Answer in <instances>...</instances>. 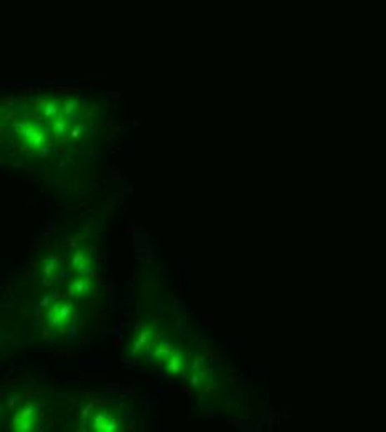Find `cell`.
Segmentation results:
<instances>
[{
  "label": "cell",
  "mask_w": 386,
  "mask_h": 432,
  "mask_svg": "<svg viewBox=\"0 0 386 432\" xmlns=\"http://www.w3.org/2000/svg\"><path fill=\"white\" fill-rule=\"evenodd\" d=\"M17 135H19L22 143L35 153L46 150L53 138L48 123L42 125L37 121H22L17 125Z\"/></svg>",
  "instance_id": "obj_1"
},
{
  "label": "cell",
  "mask_w": 386,
  "mask_h": 432,
  "mask_svg": "<svg viewBox=\"0 0 386 432\" xmlns=\"http://www.w3.org/2000/svg\"><path fill=\"white\" fill-rule=\"evenodd\" d=\"M88 429L95 432H117L124 429V421L119 411L112 406L95 407L88 417Z\"/></svg>",
  "instance_id": "obj_2"
},
{
  "label": "cell",
  "mask_w": 386,
  "mask_h": 432,
  "mask_svg": "<svg viewBox=\"0 0 386 432\" xmlns=\"http://www.w3.org/2000/svg\"><path fill=\"white\" fill-rule=\"evenodd\" d=\"M75 304L70 299H57L48 306L46 321L53 331L65 330L69 324L74 321L75 316Z\"/></svg>",
  "instance_id": "obj_3"
},
{
  "label": "cell",
  "mask_w": 386,
  "mask_h": 432,
  "mask_svg": "<svg viewBox=\"0 0 386 432\" xmlns=\"http://www.w3.org/2000/svg\"><path fill=\"white\" fill-rule=\"evenodd\" d=\"M159 328L154 326V324H142L138 330L133 332L132 337H130V344H128V354L130 356H138V354L143 353V351H148L154 346L157 341H159Z\"/></svg>",
  "instance_id": "obj_4"
},
{
  "label": "cell",
  "mask_w": 386,
  "mask_h": 432,
  "mask_svg": "<svg viewBox=\"0 0 386 432\" xmlns=\"http://www.w3.org/2000/svg\"><path fill=\"white\" fill-rule=\"evenodd\" d=\"M67 291H69L70 298L77 301H88L97 292V283L88 274H75V276L69 278Z\"/></svg>",
  "instance_id": "obj_5"
},
{
  "label": "cell",
  "mask_w": 386,
  "mask_h": 432,
  "mask_svg": "<svg viewBox=\"0 0 386 432\" xmlns=\"http://www.w3.org/2000/svg\"><path fill=\"white\" fill-rule=\"evenodd\" d=\"M39 424V407L32 403H27L24 406L17 409L13 414L12 429L17 432H29L34 431Z\"/></svg>",
  "instance_id": "obj_6"
},
{
  "label": "cell",
  "mask_w": 386,
  "mask_h": 432,
  "mask_svg": "<svg viewBox=\"0 0 386 432\" xmlns=\"http://www.w3.org/2000/svg\"><path fill=\"white\" fill-rule=\"evenodd\" d=\"M69 268L74 274H91L95 269V261L87 246L79 245L69 253Z\"/></svg>",
  "instance_id": "obj_7"
},
{
  "label": "cell",
  "mask_w": 386,
  "mask_h": 432,
  "mask_svg": "<svg viewBox=\"0 0 386 432\" xmlns=\"http://www.w3.org/2000/svg\"><path fill=\"white\" fill-rule=\"evenodd\" d=\"M161 366H164L165 374L170 377H180L187 372L188 367V356L185 351H175L172 356H168L167 359L161 361Z\"/></svg>",
  "instance_id": "obj_8"
},
{
  "label": "cell",
  "mask_w": 386,
  "mask_h": 432,
  "mask_svg": "<svg viewBox=\"0 0 386 432\" xmlns=\"http://www.w3.org/2000/svg\"><path fill=\"white\" fill-rule=\"evenodd\" d=\"M40 115L47 120V123H51L58 116L62 115V100H58L55 97H47L46 100H42L37 105Z\"/></svg>",
  "instance_id": "obj_9"
},
{
  "label": "cell",
  "mask_w": 386,
  "mask_h": 432,
  "mask_svg": "<svg viewBox=\"0 0 386 432\" xmlns=\"http://www.w3.org/2000/svg\"><path fill=\"white\" fill-rule=\"evenodd\" d=\"M62 116L69 121V123L74 127L80 121V105L79 100L74 97H67L62 98Z\"/></svg>",
  "instance_id": "obj_10"
},
{
  "label": "cell",
  "mask_w": 386,
  "mask_h": 432,
  "mask_svg": "<svg viewBox=\"0 0 386 432\" xmlns=\"http://www.w3.org/2000/svg\"><path fill=\"white\" fill-rule=\"evenodd\" d=\"M148 351H150L154 361H164V359L172 356L175 351H177V348H175V343L172 339H167V337H164V339L157 341V343L152 346V348Z\"/></svg>",
  "instance_id": "obj_11"
},
{
  "label": "cell",
  "mask_w": 386,
  "mask_h": 432,
  "mask_svg": "<svg viewBox=\"0 0 386 432\" xmlns=\"http://www.w3.org/2000/svg\"><path fill=\"white\" fill-rule=\"evenodd\" d=\"M48 127H51L53 138H57V140H67V138H70L72 130H74V127H72L69 121H67L62 115L53 121H51Z\"/></svg>",
  "instance_id": "obj_12"
},
{
  "label": "cell",
  "mask_w": 386,
  "mask_h": 432,
  "mask_svg": "<svg viewBox=\"0 0 386 432\" xmlns=\"http://www.w3.org/2000/svg\"><path fill=\"white\" fill-rule=\"evenodd\" d=\"M60 268V263H58V259L53 258V256H47V258H44L42 263H40V271H42L46 278L55 276Z\"/></svg>",
  "instance_id": "obj_13"
}]
</instances>
